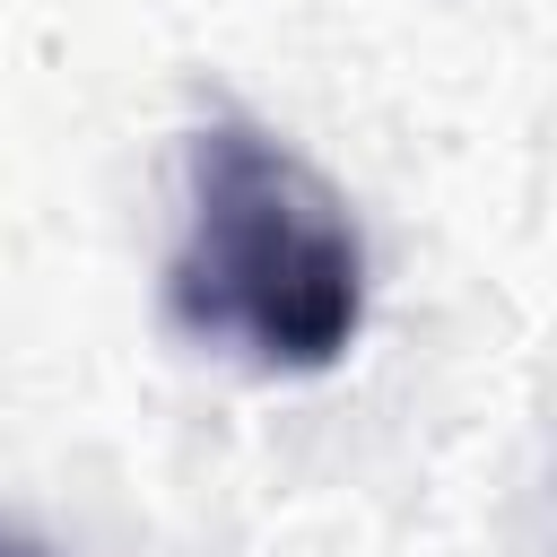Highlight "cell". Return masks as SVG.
<instances>
[{
    "instance_id": "6da1fadb",
    "label": "cell",
    "mask_w": 557,
    "mask_h": 557,
    "mask_svg": "<svg viewBox=\"0 0 557 557\" xmlns=\"http://www.w3.org/2000/svg\"><path fill=\"white\" fill-rule=\"evenodd\" d=\"M165 305L252 374H331L366 331V235L339 183L252 113H209L183 148V235Z\"/></svg>"
},
{
    "instance_id": "7a4b0ae2",
    "label": "cell",
    "mask_w": 557,
    "mask_h": 557,
    "mask_svg": "<svg viewBox=\"0 0 557 557\" xmlns=\"http://www.w3.org/2000/svg\"><path fill=\"white\" fill-rule=\"evenodd\" d=\"M0 557H52V548H44V540H26L17 522H0Z\"/></svg>"
}]
</instances>
